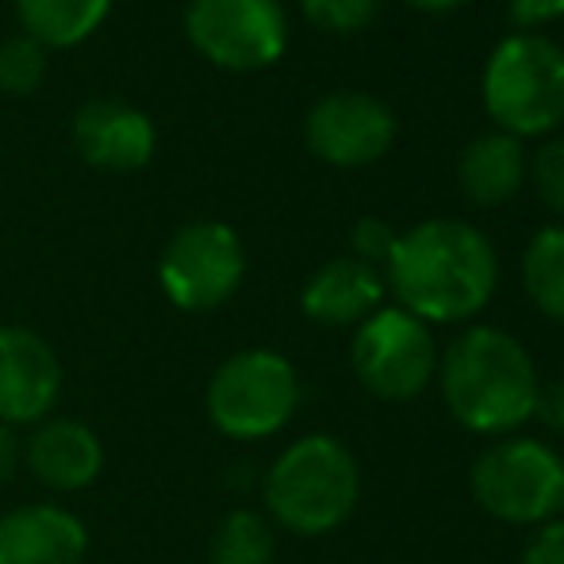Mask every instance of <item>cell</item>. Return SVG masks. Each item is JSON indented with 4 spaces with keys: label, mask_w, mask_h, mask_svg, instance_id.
I'll return each instance as SVG.
<instances>
[{
    "label": "cell",
    "mask_w": 564,
    "mask_h": 564,
    "mask_svg": "<svg viewBox=\"0 0 564 564\" xmlns=\"http://www.w3.org/2000/svg\"><path fill=\"white\" fill-rule=\"evenodd\" d=\"M384 269L395 307L423 319L426 327L480 315L499 284L496 246L465 219H426L403 230Z\"/></svg>",
    "instance_id": "obj_1"
},
{
    "label": "cell",
    "mask_w": 564,
    "mask_h": 564,
    "mask_svg": "<svg viewBox=\"0 0 564 564\" xmlns=\"http://www.w3.org/2000/svg\"><path fill=\"white\" fill-rule=\"evenodd\" d=\"M438 384L449 415L465 431L499 438L534 419L542 377L514 335L499 327H468L438 357Z\"/></svg>",
    "instance_id": "obj_2"
},
{
    "label": "cell",
    "mask_w": 564,
    "mask_h": 564,
    "mask_svg": "<svg viewBox=\"0 0 564 564\" xmlns=\"http://www.w3.org/2000/svg\"><path fill=\"white\" fill-rule=\"evenodd\" d=\"M269 519L300 538H323L346 527L361 499V468L349 446L330 434H307L281 449L261 480Z\"/></svg>",
    "instance_id": "obj_3"
},
{
    "label": "cell",
    "mask_w": 564,
    "mask_h": 564,
    "mask_svg": "<svg viewBox=\"0 0 564 564\" xmlns=\"http://www.w3.org/2000/svg\"><path fill=\"white\" fill-rule=\"evenodd\" d=\"M484 112L511 139H538L564 123V51L538 31H514L488 54Z\"/></svg>",
    "instance_id": "obj_4"
},
{
    "label": "cell",
    "mask_w": 564,
    "mask_h": 564,
    "mask_svg": "<svg viewBox=\"0 0 564 564\" xmlns=\"http://www.w3.org/2000/svg\"><path fill=\"white\" fill-rule=\"evenodd\" d=\"M300 408L296 365L276 349H238L208 380L204 411L224 438L261 442L281 434Z\"/></svg>",
    "instance_id": "obj_5"
},
{
    "label": "cell",
    "mask_w": 564,
    "mask_h": 564,
    "mask_svg": "<svg viewBox=\"0 0 564 564\" xmlns=\"http://www.w3.org/2000/svg\"><path fill=\"white\" fill-rule=\"evenodd\" d=\"M468 488L491 519L542 527L564 511V457L538 438H503L473 460Z\"/></svg>",
    "instance_id": "obj_6"
},
{
    "label": "cell",
    "mask_w": 564,
    "mask_h": 564,
    "mask_svg": "<svg viewBox=\"0 0 564 564\" xmlns=\"http://www.w3.org/2000/svg\"><path fill=\"white\" fill-rule=\"evenodd\" d=\"M349 365L365 392L377 400H415L438 372V346L423 319L403 307H377L365 323H357Z\"/></svg>",
    "instance_id": "obj_7"
},
{
    "label": "cell",
    "mask_w": 564,
    "mask_h": 564,
    "mask_svg": "<svg viewBox=\"0 0 564 564\" xmlns=\"http://www.w3.org/2000/svg\"><path fill=\"white\" fill-rule=\"evenodd\" d=\"M246 276L242 238L227 224L200 219L181 227L158 261V284L177 312L200 315L224 307Z\"/></svg>",
    "instance_id": "obj_8"
},
{
    "label": "cell",
    "mask_w": 564,
    "mask_h": 564,
    "mask_svg": "<svg viewBox=\"0 0 564 564\" xmlns=\"http://www.w3.org/2000/svg\"><path fill=\"white\" fill-rule=\"evenodd\" d=\"M188 43L235 74L273 66L289 46L281 0H188Z\"/></svg>",
    "instance_id": "obj_9"
},
{
    "label": "cell",
    "mask_w": 564,
    "mask_h": 564,
    "mask_svg": "<svg viewBox=\"0 0 564 564\" xmlns=\"http://www.w3.org/2000/svg\"><path fill=\"white\" fill-rule=\"evenodd\" d=\"M312 154L338 170H357L384 158L395 142V116L369 93H330L315 100L304 119Z\"/></svg>",
    "instance_id": "obj_10"
},
{
    "label": "cell",
    "mask_w": 564,
    "mask_h": 564,
    "mask_svg": "<svg viewBox=\"0 0 564 564\" xmlns=\"http://www.w3.org/2000/svg\"><path fill=\"white\" fill-rule=\"evenodd\" d=\"M62 400V361L28 327H0V423L39 426Z\"/></svg>",
    "instance_id": "obj_11"
},
{
    "label": "cell",
    "mask_w": 564,
    "mask_h": 564,
    "mask_svg": "<svg viewBox=\"0 0 564 564\" xmlns=\"http://www.w3.org/2000/svg\"><path fill=\"white\" fill-rule=\"evenodd\" d=\"M23 465L51 491H85L105 473V446L82 419H43L23 438Z\"/></svg>",
    "instance_id": "obj_12"
},
{
    "label": "cell",
    "mask_w": 564,
    "mask_h": 564,
    "mask_svg": "<svg viewBox=\"0 0 564 564\" xmlns=\"http://www.w3.org/2000/svg\"><path fill=\"white\" fill-rule=\"evenodd\" d=\"M89 530L58 503H31L0 514V564H82Z\"/></svg>",
    "instance_id": "obj_13"
},
{
    "label": "cell",
    "mask_w": 564,
    "mask_h": 564,
    "mask_svg": "<svg viewBox=\"0 0 564 564\" xmlns=\"http://www.w3.org/2000/svg\"><path fill=\"white\" fill-rule=\"evenodd\" d=\"M74 142L97 170H142L154 154V123L142 108L123 100H89L74 119Z\"/></svg>",
    "instance_id": "obj_14"
},
{
    "label": "cell",
    "mask_w": 564,
    "mask_h": 564,
    "mask_svg": "<svg viewBox=\"0 0 564 564\" xmlns=\"http://www.w3.org/2000/svg\"><path fill=\"white\" fill-rule=\"evenodd\" d=\"M384 273L357 258H335L307 276L300 307L319 327H357L384 307Z\"/></svg>",
    "instance_id": "obj_15"
},
{
    "label": "cell",
    "mask_w": 564,
    "mask_h": 564,
    "mask_svg": "<svg viewBox=\"0 0 564 564\" xmlns=\"http://www.w3.org/2000/svg\"><path fill=\"white\" fill-rule=\"evenodd\" d=\"M457 181H460V193L473 204H480V208H499V204H507L527 185V154H522V142L503 131L476 134V139L460 150Z\"/></svg>",
    "instance_id": "obj_16"
},
{
    "label": "cell",
    "mask_w": 564,
    "mask_h": 564,
    "mask_svg": "<svg viewBox=\"0 0 564 564\" xmlns=\"http://www.w3.org/2000/svg\"><path fill=\"white\" fill-rule=\"evenodd\" d=\"M112 0H15V12L39 46H77L105 23Z\"/></svg>",
    "instance_id": "obj_17"
},
{
    "label": "cell",
    "mask_w": 564,
    "mask_h": 564,
    "mask_svg": "<svg viewBox=\"0 0 564 564\" xmlns=\"http://www.w3.org/2000/svg\"><path fill=\"white\" fill-rule=\"evenodd\" d=\"M522 289L553 323H564V224L542 227L522 253Z\"/></svg>",
    "instance_id": "obj_18"
},
{
    "label": "cell",
    "mask_w": 564,
    "mask_h": 564,
    "mask_svg": "<svg viewBox=\"0 0 564 564\" xmlns=\"http://www.w3.org/2000/svg\"><path fill=\"white\" fill-rule=\"evenodd\" d=\"M273 522L265 514L250 511V507H238V511L224 514V522L216 527L208 545L212 564H273Z\"/></svg>",
    "instance_id": "obj_19"
},
{
    "label": "cell",
    "mask_w": 564,
    "mask_h": 564,
    "mask_svg": "<svg viewBox=\"0 0 564 564\" xmlns=\"http://www.w3.org/2000/svg\"><path fill=\"white\" fill-rule=\"evenodd\" d=\"M46 74V51L28 35H15L0 43V89L28 97L43 85Z\"/></svg>",
    "instance_id": "obj_20"
},
{
    "label": "cell",
    "mask_w": 564,
    "mask_h": 564,
    "mask_svg": "<svg viewBox=\"0 0 564 564\" xmlns=\"http://www.w3.org/2000/svg\"><path fill=\"white\" fill-rule=\"evenodd\" d=\"M300 8L319 31L354 35V31H365L377 20L380 0H300Z\"/></svg>",
    "instance_id": "obj_21"
},
{
    "label": "cell",
    "mask_w": 564,
    "mask_h": 564,
    "mask_svg": "<svg viewBox=\"0 0 564 564\" xmlns=\"http://www.w3.org/2000/svg\"><path fill=\"white\" fill-rule=\"evenodd\" d=\"M527 177L534 181L538 200L564 219V139H550L534 150V158L527 162Z\"/></svg>",
    "instance_id": "obj_22"
},
{
    "label": "cell",
    "mask_w": 564,
    "mask_h": 564,
    "mask_svg": "<svg viewBox=\"0 0 564 564\" xmlns=\"http://www.w3.org/2000/svg\"><path fill=\"white\" fill-rule=\"evenodd\" d=\"M395 230L384 224V219H377V216H365V219H357L354 230H349V242H354V258L357 261H365V265H372V269H380L388 261V253H392V246H395Z\"/></svg>",
    "instance_id": "obj_23"
},
{
    "label": "cell",
    "mask_w": 564,
    "mask_h": 564,
    "mask_svg": "<svg viewBox=\"0 0 564 564\" xmlns=\"http://www.w3.org/2000/svg\"><path fill=\"white\" fill-rule=\"evenodd\" d=\"M522 564H564V519H550L530 530Z\"/></svg>",
    "instance_id": "obj_24"
},
{
    "label": "cell",
    "mask_w": 564,
    "mask_h": 564,
    "mask_svg": "<svg viewBox=\"0 0 564 564\" xmlns=\"http://www.w3.org/2000/svg\"><path fill=\"white\" fill-rule=\"evenodd\" d=\"M507 8H511V20L522 23L527 31L564 15V0H507Z\"/></svg>",
    "instance_id": "obj_25"
},
{
    "label": "cell",
    "mask_w": 564,
    "mask_h": 564,
    "mask_svg": "<svg viewBox=\"0 0 564 564\" xmlns=\"http://www.w3.org/2000/svg\"><path fill=\"white\" fill-rule=\"evenodd\" d=\"M534 415L542 419L550 431L564 434V377L550 380V384H542V392H538V408Z\"/></svg>",
    "instance_id": "obj_26"
},
{
    "label": "cell",
    "mask_w": 564,
    "mask_h": 564,
    "mask_svg": "<svg viewBox=\"0 0 564 564\" xmlns=\"http://www.w3.org/2000/svg\"><path fill=\"white\" fill-rule=\"evenodd\" d=\"M23 465V438L12 426L0 423V488L15 476V468Z\"/></svg>",
    "instance_id": "obj_27"
},
{
    "label": "cell",
    "mask_w": 564,
    "mask_h": 564,
    "mask_svg": "<svg viewBox=\"0 0 564 564\" xmlns=\"http://www.w3.org/2000/svg\"><path fill=\"white\" fill-rule=\"evenodd\" d=\"M403 4L419 8V12H453V8L468 4V0H403Z\"/></svg>",
    "instance_id": "obj_28"
}]
</instances>
